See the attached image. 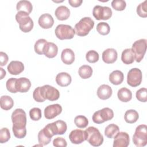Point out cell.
Instances as JSON below:
<instances>
[{"label": "cell", "instance_id": "1", "mask_svg": "<svg viewBox=\"0 0 147 147\" xmlns=\"http://www.w3.org/2000/svg\"><path fill=\"white\" fill-rule=\"evenodd\" d=\"M26 115L22 109H16L11 114L12 130L17 138H23L26 135Z\"/></svg>", "mask_w": 147, "mask_h": 147}, {"label": "cell", "instance_id": "2", "mask_svg": "<svg viewBox=\"0 0 147 147\" xmlns=\"http://www.w3.org/2000/svg\"><path fill=\"white\" fill-rule=\"evenodd\" d=\"M94 26V21L89 17L82 18L75 25V34L79 36H87Z\"/></svg>", "mask_w": 147, "mask_h": 147}, {"label": "cell", "instance_id": "3", "mask_svg": "<svg viewBox=\"0 0 147 147\" xmlns=\"http://www.w3.org/2000/svg\"><path fill=\"white\" fill-rule=\"evenodd\" d=\"M29 15V14L22 11H18L16 15V20L19 24V28L24 33L31 31L34 26L33 21Z\"/></svg>", "mask_w": 147, "mask_h": 147}, {"label": "cell", "instance_id": "4", "mask_svg": "<svg viewBox=\"0 0 147 147\" xmlns=\"http://www.w3.org/2000/svg\"><path fill=\"white\" fill-rule=\"evenodd\" d=\"M86 140L93 146H99L103 142V137L95 127L90 126L85 130Z\"/></svg>", "mask_w": 147, "mask_h": 147}, {"label": "cell", "instance_id": "5", "mask_svg": "<svg viewBox=\"0 0 147 147\" xmlns=\"http://www.w3.org/2000/svg\"><path fill=\"white\" fill-rule=\"evenodd\" d=\"M134 144L138 147L145 146L147 144V126L146 125H138L133 136Z\"/></svg>", "mask_w": 147, "mask_h": 147}, {"label": "cell", "instance_id": "6", "mask_svg": "<svg viewBox=\"0 0 147 147\" xmlns=\"http://www.w3.org/2000/svg\"><path fill=\"white\" fill-rule=\"evenodd\" d=\"M147 40L141 38L136 41L132 45L131 49L134 54L136 62L140 63L144 58L146 51Z\"/></svg>", "mask_w": 147, "mask_h": 147}, {"label": "cell", "instance_id": "7", "mask_svg": "<svg viewBox=\"0 0 147 147\" xmlns=\"http://www.w3.org/2000/svg\"><path fill=\"white\" fill-rule=\"evenodd\" d=\"M114 117V112L109 107H105L95 111L92 117L93 122L97 124H101L106 121L111 120Z\"/></svg>", "mask_w": 147, "mask_h": 147}, {"label": "cell", "instance_id": "8", "mask_svg": "<svg viewBox=\"0 0 147 147\" xmlns=\"http://www.w3.org/2000/svg\"><path fill=\"white\" fill-rule=\"evenodd\" d=\"M52 137L55 135H63L67 129V125L65 122L63 120H58L51 123L47 124L44 127Z\"/></svg>", "mask_w": 147, "mask_h": 147}, {"label": "cell", "instance_id": "9", "mask_svg": "<svg viewBox=\"0 0 147 147\" xmlns=\"http://www.w3.org/2000/svg\"><path fill=\"white\" fill-rule=\"evenodd\" d=\"M56 36L60 40L72 39L74 38L75 32L71 26L65 24L58 25L55 30Z\"/></svg>", "mask_w": 147, "mask_h": 147}, {"label": "cell", "instance_id": "10", "mask_svg": "<svg viewBox=\"0 0 147 147\" xmlns=\"http://www.w3.org/2000/svg\"><path fill=\"white\" fill-rule=\"evenodd\" d=\"M40 92L44 99H48L49 101H55L57 100L60 96L59 90L48 84L40 87Z\"/></svg>", "mask_w": 147, "mask_h": 147}, {"label": "cell", "instance_id": "11", "mask_svg": "<svg viewBox=\"0 0 147 147\" xmlns=\"http://www.w3.org/2000/svg\"><path fill=\"white\" fill-rule=\"evenodd\" d=\"M142 80V74L141 71L137 68H133L129 70L127 75V83L133 87H136L140 85Z\"/></svg>", "mask_w": 147, "mask_h": 147}, {"label": "cell", "instance_id": "12", "mask_svg": "<svg viewBox=\"0 0 147 147\" xmlns=\"http://www.w3.org/2000/svg\"><path fill=\"white\" fill-rule=\"evenodd\" d=\"M112 10L108 6L96 5L94 7L92 15L97 20H107L112 16Z\"/></svg>", "mask_w": 147, "mask_h": 147}, {"label": "cell", "instance_id": "13", "mask_svg": "<svg viewBox=\"0 0 147 147\" xmlns=\"http://www.w3.org/2000/svg\"><path fill=\"white\" fill-rule=\"evenodd\" d=\"M129 142V136L126 132H118L114 137L113 147H127Z\"/></svg>", "mask_w": 147, "mask_h": 147}, {"label": "cell", "instance_id": "14", "mask_svg": "<svg viewBox=\"0 0 147 147\" xmlns=\"http://www.w3.org/2000/svg\"><path fill=\"white\" fill-rule=\"evenodd\" d=\"M62 111V107L59 104L47 106L44 109V117L48 119H52L59 115Z\"/></svg>", "mask_w": 147, "mask_h": 147}, {"label": "cell", "instance_id": "15", "mask_svg": "<svg viewBox=\"0 0 147 147\" xmlns=\"http://www.w3.org/2000/svg\"><path fill=\"white\" fill-rule=\"evenodd\" d=\"M70 141L74 144H80L86 140V133L85 130L75 129L69 134Z\"/></svg>", "mask_w": 147, "mask_h": 147}, {"label": "cell", "instance_id": "16", "mask_svg": "<svg viewBox=\"0 0 147 147\" xmlns=\"http://www.w3.org/2000/svg\"><path fill=\"white\" fill-rule=\"evenodd\" d=\"M118 53L114 48H107L102 53V60L106 64H113L117 59Z\"/></svg>", "mask_w": 147, "mask_h": 147}, {"label": "cell", "instance_id": "17", "mask_svg": "<svg viewBox=\"0 0 147 147\" xmlns=\"http://www.w3.org/2000/svg\"><path fill=\"white\" fill-rule=\"evenodd\" d=\"M31 87V82L30 80L26 78L22 77L17 79L16 87L18 92H26Z\"/></svg>", "mask_w": 147, "mask_h": 147}, {"label": "cell", "instance_id": "18", "mask_svg": "<svg viewBox=\"0 0 147 147\" xmlns=\"http://www.w3.org/2000/svg\"><path fill=\"white\" fill-rule=\"evenodd\" d=\"M38 23L42 28L49 29L53 25L54 20L50 14L44 13L40 16Z\"/></svg>", "mask_w": 147, "mask_h": 147}, {"label": "cell", "instance_id": "19", "mask_svg": "<svg viewBox=\"0 0 147 147\" xmlns=\"http://www.w3.org/2000/svg\"><path fill=\"white\" fill-rule=\"evenodd\" d=\"M9 74L11 75H19L24 70V64L20 61H11L7 67Z\"/></svg>", "mask_w": 147, "mask_h": 147}, {"label": "cell", "instance_id": "20", "mask_svg": "<svg viewBox=\"0 0 147 147\" xmlns=\"http://www.w3.org/2000/svg\"><path fill=\"white\" fill-rule=\"evenodd\" d=\"M113 93L112 88L107 84L100 86L97 90V96L102 100H106L110 98Z\"/></svg>", "mask_w": 147, "mask_h": 147}, {"label": "cell", "instance_id": "21", "mask_svg": "<svg viewBox=\"0 0 147 147\" xmlns=\"http://www.w3.org/2000/svg\"><path fill=\"white\" fill-rule=\"evenodd\" d=\"M72 78L71 75L67 72L59 73L56 76V83L61 87H67L71 83Z\"/></svg>", "mask_w": 147, "mask_h": 147}, {"label": "cell", "instance_id": "22", "mask_svg": "<svg viewBox=\"0 0 147 147\" xmlns=\"http://www.w3.org/2000/svg\"><path fill=\"white\" fill-rule=\"evenodd\" d=\"M61 59L65 64H72L75 61V53L74 51L70 48L63 49L61 54Z\"/></svg>", "mask_w": 147, "mask_h": 147}, {"label": "cell", "instance_id": "23", "mask_svg": "<svg viewBox=\"0 0 147 147\" xmlns=\"http://www.w3.org/2000/svg\"><path fill=\"white\" fill-rule=\"evenodd\" d=\"M55 14L57 20L64 21L67 20L70 16V10L65 6H60L56 8Z\"/></svg>", "mask_w": 147, "mask_h": 147}, {"label": "cell", "instance_id": "24", "mask_svg": "<svg viewBox=\"0 0 147 147\" xmlns=\"http://www.w3.org/2000/svg\"><path fill=\"white\" fill-rule=\"evenodd\" d=\"M58 52V47L53 42H47L44 49V54L48 58L55 57Z\"/></svg>", "mask_w": 147, "mask_h": 147}, {"label": "cell", "instance_id": "25", "mask_svg": "<svg viewBox=\"0 0 147 147\" xmlns=\"http://www.w3.org/2000/svg\"><path fill=\"white\" fill-rule=\"evenodd\" d=\"M124 79V75L119 70L113 71L109 75V81L114 85H119L122 83Z\"/></svg>", "mask_w": 147, "mask_h": 147}, {"label": "cell", "instance_id": "26", "mask_svg": "<svg viewBox=\"0 0 147 147\" xmlns=\"http://www.w3.org/2000/svg\"><path fill=\"white\" fill-rule=\"evenodd\" d=\"M121 60L125 64H131L134 62L135 57L131 48H127L122 51Z\"/></svg>", "mask_w": 147, "mask_h": 147}, {"label": "cell", "instance_id": "27", "mask_svg": "<svg viewBox=\"0 0 147 147\" xmlns=\"http://www.w3.org/2000/svg\"><path fill=\"white\" fill-rule=\"evenodd\" d=\"M117 96L120 101L128 102L132 98V93L129 89L126 87H122L118 91Z\"/></svg>", "mask_w": 147, "mask_h": 147}, {"label": "cell", "instance_id": "28", "mask_svg": "<svg viewBox=\"0 0 147 147\" xmlns=\"http://www.w3.org/2000/svg\"><path fill=\"white\" fill-rule=\"evenodd\" d=\"M16 9L18 11H22L30 14L33 10V6L30 1L26 0H22L17 2Z\"/></svg>", "mask_w": 147, "mask_h": 147}, {"label": "cell", "instance_id": "29", "mask_svg": "<svg viewBox=\"0 0 147 147\" xmlns=\"http://www.w3.org/2000/svg\"><path fill=\"white\" fill-rule=\"evenodd\" d=\"M139 115L138 112L133 109L127 110L124 115V119L126 122L128 123H135L138 119Z\"/></svg>", "mask_w": 147, "mask_h": 147}, {"label": "cell", "instance_id": "30", "mask_svg": "<svg viewBox=\"0 0 147 147\" xmlns=\"http://www.w3.org/2000/svg\"><path fill=\"white\" fill-rule=\"evenodd\" d=\"M1 107L5 110H9L14 105L13 99L8 95H3L0 98Z\"/></svg>", "mask_w": 147, "mask_h": 147}, {"label": "cell", "instance_id": "31", "mask_svg": "<svg viewBox=\"0 0 147 147\" xmlns=\"http://www.w3.org/2000/svg\"><path fill=\"white\" fill-rule=\"evenodd\" d=\"M92 72L91 67L88 65H83L79 68L78 74L80 78L86 79L90 78L92 76Z\"/></svg>", "mask_w": 147, "mask_h": 147}, {"label": "cell", "instance_id": "32", "mask_svg": "<svg viewBox=\"0 0 147 147\" xmlns=\"http://www.w3.org/2000/svg\"><path fill=\"white\" fill-rule=\"evenodd\" d=\"M119 131V127L114 123H111L106 127L105 129V135L107 138H112Z\"/></svg>", "mask_w": 147, "mask_h": 147}, {"label": "cell", "instance_id": "33", "mask_svg": "<svg viewBox=\"0 0 147 147\" xmlns=\"http://www.w3.org/2000/svg\"><path fill=\"white\" fill-rule=\"evenodd\" d=\"M47 42L48 41L44 38L38 39L34 44V49L35 52L38 55L44 54V49Z\"/></svg>", "mask_w": 147, "mask_h": 147}, {"label": "cell", "instance_id": "34", "mask_svg": "<svg viewBox=\"0 0 147 147\" xmlns=\"http://www.w3.org/2000/svg\"><path fill=\"white\" fill-rule=\"evenodd\" d=\"M74 123L79 128H85L88 125V120L84 115H78L74 119Z\"/></svg>", "mask_w": 147, "mask_h": 147}, {"label": "cell", "instance_id": "35", "mask_svg": "<svg viewBox=\"0 0 147 147\" xmlns=\"http://www.w3.org/2000/svg\"><path fill=\"white\" fill-rule=\"evenodd\" d=\"M96 30L100 34L105 36L110 33V28L107 22H101L97 24Z\"/></svg>", "mask_w": 147, "mask_h": 147}, {"label": "cell", "instance_id": "36", "mask_svg": "<svg viewBox=\"0 0 147 147\" xmlns=\"http://www.w3.org/2000/svg\"><path fill=\"white\" fill-rule=\"evenodd\" d=\"M38 142L43 146L47 145L49 144L51 141V137H49L44 131L43 129H41L38 133Z\"/></svg>", "mask_w": 147, "mask_h": 147}, {"label": "cell", "instance_id": "37", "mask_svg": "<svg viewBox=\"0 0 147 147\" xmlns=\"http://www.w3.org/2000/svg\"><path fill=\"white\" fill-rule=\"evenodd\" d=\"M99 56L98 53L94 50H90L88 51L86 55V59L87 61L90 63H95L99 60Z\"/></svg>", "mask_w": 147, "mask_h": 147}, {"label": "cell", "instance_id": "38", "mask_svg": "<svg viewBox=\"0 0 147 147\" xmlns=\"http://www.w3.org/2000/svg\"><path fill=\"white\" fill-rule=\"evenodd\" d=\"M137 14L142 18L147 17V1L145 0L143 2L140 3L137 7Z\"/></svg>", "mask_w": 147, "mask_h": 147}, {"label": "cell", "instance_id": "39", "mask_svg": "<svg viewBox=\"0 0 147 147\" xmlns=\"http://www.w3.org/2000/svg\"><path fill=\"white\" fill-rule=\"evenodd\" d=\"M111 6L117 11H123L126 6V3L123 0H113L111 2Z\"/></svg>", "mask_w": 147, "mask_h": 147}, {"label": "cell", "instance_id": "40", "mask_svg": "<svg viewBox=\"0 0 147 147\" xmlns=\"http://www.w3.org/2000/svg\"><path fill=\"white\" fill-rule=\"evenodd\" d=\"M29 115L33 121H38L42 117L41 110L38 107H34L30 110Z\"/></svg>", "mask_w": 147, "mask_h": 147}, {"label": "cell", "instance_id": "41", "mask_svg": "<svg viewBox=\"0 0 147 147\" xmlns=\"http://www.w3.org/2000/svg\"><path fill=\"white\" fill-rule=\"evenodd\" d=\"M136 96L140 102H146L147 101V89L146 88L139 89L136 92Z\"/></svg>", "mask_w": 147, "mask_h": 147}, {"label": "cell", "instance_id": "42", "mask_svg": "<svg viewBox=\"0 0 147 147\" xmlns=\"http://www.w3.org/2000/svg\"><path fill=\"white\" fill-rule=\"evenodd\" d=\"M10 138L9 130L7 127H3L0 131V143L3 144L7 142Z\"/></svg>", "mask_w": 147, "mask_h": 147}, {"label": "cell", "instance_id": "43", "mask_svg": "<svg viewBox=\"0 0 147 147\" xmlns=\"http://www.w3.org/2000/svg\"><path fill=\"white\" fill-rule=\"evenodd\" d=\"M17 79L16 78H9L6 83V87L7 90L11 93H16L18 92L16 87V83Z\"/></svg>", "mask_w": 147, "mask_h": 147}, {"label": "cell", "instance_id": "44", "mask_svg": "<svg viewBox=\"0 0 147 147\" xmlns=\"http://www.w3.org/2000/svg\"><path fill=\"white\" fill-rule=\"evenodd\" d=\"M53 145L56 147H65L67 146L66 140L63 137H56L53 141Z\"/></svg>", "mask_w": 147, "mask_h": 147}, {"label": "cell", "instance_id": "45", "mask_svg": "<svg viewBox=\"0 0 147 147\" xmlns=\"http://www.w3.org/2000/svg\"><path fill=\"white\" fill-rule=\"evenodd\" d=\"M33 98L37 102H43L45 100V99H43V98L41 96V94L40 92V87H37L34 90L33 93Z\"/></svg>", "mask_w": 147, "mask_h": 147}, {"label": "cell", "instance_id": "46", "mask_svg": "<svg viewBox=\"0 0 147 147\" xmlns=\"http://www.w3.org/2000/svg\"><path fill=\"white\" fill-rule=\"evenodd\" d=\"M9 57L7 54L3 52H0V65L1 66L5 65L8 62Z\"/></svg>", "mask_w": 147, "mask_h": 147}, {"label": "cell", "instance_id": "47", "mask_svg": "<svg viewBox=\"0 0 147 147\" xmlns=\"http://www.w3.org/2000/svg\"><path fill=\"white\" fill-rule=\"evenodd\" d=\"M82 2V0H68L69 4L74 7H78L80 6Z\"/></svg>", "mask_w": 147, "mask_h": 147}, {"label": "cell", "instance_id": "48", "mask_svg": "<svg viewBox=\"0 0 147 147\" xmlns=\"http://www.w3.org/2000/svg\"><path fill=\"white\" fill-rule=\"evenodd\" d=\"M0 70H1V79H2L3 78L4 76H5L6 75V71L3 69V68H0Z\"/></svg>", "mask_w": 147, "mask_h": 147}]
</instances>
